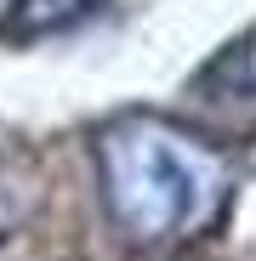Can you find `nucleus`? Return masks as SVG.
I'll return each instance as SVG.
<instances>
[{"mask_svg":"<svg viewBox=\"0 0 256 261\" xmlns=\"http://www.w3.org/2000/svg\"><path fill=\"white\" fill-rule=\"evenodd\" d=\"M97 165L114 222L143 244L199 233L222 199V159L159 119L108 125L97 142Z\"/></svg>","mask_w":256,"mask_h":261,"instance_id":"nucleus-1","label":"nucleus"},{"mask_svg":"<svg viewBox=\"0 0 256 261\" xmlns=\"http://www.w3.org/2000/svg\"><path fill=\"white\" fill-rule=\"evenodd\" d=\"M194 91L211 108H222V114H250L256 119V34L239 40V46H228L217 63L194 80Z\"/></svg>","mask_w":256,"mask_h":261,"instance_id":"nucleus-2","label":"nucleus"},{"mask_svg":"<svg viewBox=\"0 0 256 261\" xmlns=\"http://www.w3.org/2000/svg\"><path fill=\"white\" fill-rule=\"evenodd\" d=\"M23 6V23L29 29H52V23H74L85 12H97L103 0H17Z\"/></svg>","mask_w":256,"mask_h":261,"instance_id":"nucleus-3","label":"nucleus"}]
</instances>
